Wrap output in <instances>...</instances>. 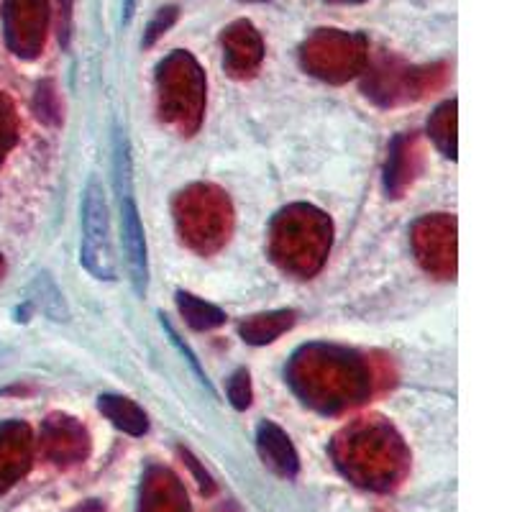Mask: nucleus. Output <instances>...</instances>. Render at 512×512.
Masks as SVG:
<instances>
[{
    "label": "nucleus",
    "instance_id": "nucleus-1",
    "mask_svg": "<svg viewBox=\"0 0 512 512\" xmlns=\"http://www.w3.org/2000/svg\"><path fill=\"white\" fill-rule=\"evenodd\" d=\"M82 267L100 282L116 280V254H113L111 210L105 200V190L98 180L88 182L85 203H82Z\"/></svg>",
    "mask_w": 512,
    "mask_h": 512
},
{
    "label": "nucleus",
    "instance_id": "nucleus-2",
    "mask_svg": "<svg viewBox=\"0 0 512 512\" xmlns=\"http://www.w3.org/2000/svg\"><path fill=\"white\" fill-rule=\"evenodd\" d=\"M118 187H121V241L126 251V267L136 295H146L149 285V256H146V236L141 226L139 208L131 195V172L128 154L118 152Z\"/></svg>",
    "mask_w": 512,
    "mask_h": 512
},
{
    "label": "nucleus",
    "instance_id": "nucleus-3",
    "mask_svg": "<svg viewBox=\"0 0 512 512\" xmlns=\"http://www.w3.org/2000/svg\"><path fill=\"white\" fill-rule=\"evenodd\" d=\"M47 6L44 0H6L8 44L18 57H34L44 41Z\"/></svg>",
    "mask_w": 512,
    "mask_h": 512
},
{
    "label": "nucleus",
    "instance_id": "nucleus-4",
    "mask_svg": "<svg viewBox=\"0 0 512 512\" xmlns=\"http://www.w3.org/2000/svg\"><path fill=\"white\" fill-rule=\"evenodd\" d=\"M256 446H259V454H262L264 464L269 469L280 474V477H295L300 472V459H297L295 446L290 443L287 433L282 431L280 425L274 423H262L259 425V433H256Z\"/></svg>",
    "mask_w": 512,
    "mask_h": 512
},
{
    "label": "nucleus",
    "instance_id": "nucleus-5",
    "mask_svg": "<svg viewBox=\"0 0 512 512\" xmlns=\"http://www.w3.org/2000/svg\"><path fill=\"white\" fill-rule=\"evenodd\" d=\"M29 464V436L24 425H0V492H6Z\"/></svg>",
    "mask_w": 512,
    "mask_h": 512
},
{
    "label": "nucleus",
    "instance_id": "nucleus-6",
    "mask_svg": "<svg viewBox=\"0 0 512 512\" xmlns=\"http://www.w3.org/2000/svg\"><path fill=\"white\" fill-rule=\"evenodd\" d=\"M295 318V310H272V313L251 315V318H246L244 323H241V338H244L246 344L254 346L272 344V341H277L282 333L290 331V328L295 326Z\"/></svg>",
    "mask_w": 512,
    "mask_h": 512
},
{
    "label": "nucleus",
    "instance_id": "nucleus-7",
    "mask_svg": "<svg viewBox=\"0 0 512 512\" xmlns=\"http://www.w3.org/2000/svg\"><path fill=\"white\" fill-rule=\"evenodd\" d=\"M98 410L116 425L118 431L128 433V436H144L149 431V420H146L144 410L136 405L134 400L121 395H100Z\"/></svg>",
    "mask_w": 512,
    "mask_h": 512
},
{
    "label": "nucleus",
    "instance_id": "nucleus-8",
    "mask_svg": "<svg viewBox=\"0 0 512 512\" xmlns=\"http://www.w3.org/2000/svg\"><path fill=\"white\" fill-rule=\"evenodd\" d=\"M177 308L185 323L195 331H213V328L226 323V313L218 305L205 303L200 297L190 295V292H177Z\"/></svg>",
    "mask_w": 512,
    "mask_h": 512
},
{
    "label": "nucleus",
    "instance_id": "nucleus-9",
    "mask_svg": "<svg viewBox=\"0 0 512 512\" xmlns=\"http://www.w3.org/2000/svg\"><path fill=\"white\" fill-rule=\"evenodd\" d=\"M36 287H39V308L52 320H67V305L59 287L49 277H39Z\"/></svg>",
    "mask_w": 512,
    "mask_h": 512
},
{
    "label": "nucleus",
    "instance_id": "nucleus-10",
    "mask_svg": "<svg viewBox=\"0 0 512 512\" xmlns=\"http://www.w3.org/2000/svg\"><path fill=\"white\" fill-rule=\"evenodd\" d=\"M228 400L236 410H246L251 405V377L246 369L233 372L228 379Z\"/></svg>",
    "mask_w": 512,
    "mask_h": 512
},
{
    "label": "nucleus",
    "instance_id": "nucleus-11",
    "mask_svg": "<svg viewBox=\"0 0 512 512\" xmlns=\"http://www.w3.org/2000/svg\"><path fill=\"white\" fill-rule=\"evenodd\" d=\"M177 18V8H162V11L157 13V18H154L152 24H149V34H146V47L149 44H154V39H157L159 34H164V29H169V26L175 24Z\"/></svg>",
    "mask_w": 512,
    "mask_h": 512
},
{
    "label": "nucleus",
    "instance_id": "nucleus-12",
    "mask_svg": "<svg viewBox=\"0 0 512 512\" xmlns=\"http://www.w3.org/2000/svg\"><path fill=\"white\" fill-rule=\"evenodd\" d=\"M72 8H75V0H59V41L62 47H70L72 36Z\"/></svg>",
    "mask_w": 512,
    "mask_h": 512
},
{
    "label": "nucleus",
    "instance_id": "nucleus-13",
    "mask_svg": "<svg viewBox=\"0 0 512 512\" xmlns=\"http://www.w3.org/2000/svg\"><path fill=\"white\" fill-rule=\"evenodd\" d=\"M13 141V128H11V111H8L6 100L0 98V157L6 154V149Z\"/></svg>",
    "mask_w": 512,
    "mask_h": 512
},
{
    "label": "nucleus",
    "instance_id": "nucleus-14",
    "mask_svg": "<svg viewBox=\"0 0 512 512\" xmlns=\"http://www.w3.org/2000/svg\"><path fill=\"white\" fill-rule=\"evenodd\" d=\"M134 6H136V0H123V24H131V18H134Z\"/></svg>",
    "mask_w": 512,
    "mask_h": 512
},
{
    "label": "nucleus",
    "instance_id": "nucleus-15",
    "mask_svg": "<svg viewBox=\"0 0 512 512\" xmlns=\"http://www.w3.org/2000/svg\"><path fill=\"white\" fill-rule=\"evenodd\" d=\"M75 512H100V507L98 505H88V507H80V510H75Z\"/></svg>",
    "mask_w": 512,
    "mask_h": 512
},
{
    "label": "nucleus",
    "instance_id": "nucleus-16",
    "mask_svg": "<svg viewBox=\"0 0 512 512\" xmlns=\"http://www.w3.org/2000/svg\"><path fill=\"white\" fill-rule=\"evenodd\" d=\"M0 269H3V259H0Z\"/></svg>",
    "mask_w": 512,
    "mask_h": 512
}]
</instances>
